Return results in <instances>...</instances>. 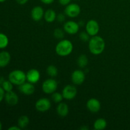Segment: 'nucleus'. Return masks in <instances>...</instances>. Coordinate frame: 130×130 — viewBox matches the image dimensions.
I'll list each match as a JSON object with an SVG mask.
<instances>
[{
  "label": "nucleus",
  "mask_w": 130,
  "mask_h": 130,
  "mask_svg": "<svg viewBox=\"0 0 130 130\" xmlns=\"http://www.w3.org/2000/svg\"><path fill=\"white\" fill-rule=\"evenodd\" d=\"M105 48L104 39L99 36H91L88 41V49L90 53L94 55H99L103 53Z\"/></svg>",
  "instance_id": "obj_1"
},
{
  "label": "nucleus",
  "mask_w": 130,
  "mask_h": 130,
  "mask_svg": "<svg viewBox=\"0 0 130 130\" xmlns=\"http://www.w3.org/2000/svg\"><path fill=\"white\" fill-rule=\"evenodd\" d=\"M73 50V44L71 41L68 39H61L55 46V52L58 56L67 57L69 56Z\"/></svg>",
  "instance_id": "obj_2"
},
{
  "label": "nucleus",
  "mask_w": 130,
  "mask_h": 130,
  "mask_svg": "<svg viewBox=\"0 0 130 130\" xmlns=\"http://www.w3.org/2000/svg\"><path fill=\"white\" fill-rule=\"evenodd\" d=\"M8 80L11 81L13 85L20 86L27 80L26 74L21 70H13L9 73Z\"/></svg>",
  "instance_id": "obj_3"
},
{
  "label": "nucleus",
  "mask_w": 130,
  "mask_h": 130,
  "mask_svg": "<svg viewBox=\"0 0 130 130\" xmlns=\"http://www.w3.org/2000/svg\"><path fill=\"white\" fill-rule=\"evenodd\" d=\"M57 88L58 83L54 79H47L42 84V90L46 94H52L55 92Z\"/></svg>",
  "instance_id": "obj_4"
},
{
  "label": "nucleus",
  "mask_w": 130,
  "mask_h": 130,
  "mask_svg": "<svg viewBox=\"0 0 130 130\" xmlns=\"http://www.w3.org/2000/svg\"><path fill=\"white\" fill-rule=\"evenodd\" d=\"M81 13V7L76 3H69L64 10V13L70 18L77 17Z\"/></svg>",
  "instance_id": "obj_5"
},
{
  "label": "nucleus",
  "mask_w": 130,
  "mask_h": 130,
  "mask_svg": "<svg viewBox=\"0 0 130 130\" xmlns=\"http://www.w3.org/2000/svg\"><path fill=\"white\" fill-rule=\"evenodd\" d=\"M52 107L50 100L47 98H41L37 100L35 104V108L38 112H45L49 110Z\"/></svg>",
  "instance_id": "obj_6"
},
{
  "label": "nucleus",
  "mask_w": 130,
  "mask_h": 130,
  "mask_svg": "<svg viewBox=\"0 0 130 130\" xmlns=\"http://www.w3.org/2000/svg\"><path fill=\"white\" fill-rule=\"evenodd\" d=\"M77 88L74 85H66L62 90V95L63 99L67 100H71L77 95Z\"/></svg>",
  "instance_id": "obj_7"
},
{
  "label": "nucleus",
  "mask_w": 130,
  "mask_h": 130,
  "mask_svg": "<svg viewBox=\"0 0 130 130\" xmlns=\"http://www.w3.org/2000/svg\"><path fill=\"white\" fill-rule=\"evenodd\" d=\"M63 29L67 34L74 35L77 34L79 30V24L73 20H69L63 24Z\"/></svg>",
  "instance_id": "obj_8"
},
{
  "label": "nucleus",
  "mask_w": 130,
  "mask_h": 130,
  "mask_svg": "<svg viewBox=\"0 0 130 130\" xmlns=\"http://www.w3.org/2000/svg\"><path fill=\"white\" fill-rule=\"evenodd\" d=\"M100 30V26L95 20H90L86 24V31L90 36L97 35Z\"/></svg>",
  "instance_id": "obj_9"
},
{
  "label": "nucleus",
  "mask_w": 130,
  "mask_h": 130,
  "mask_svg": "<svg viewBox=\"0 0 130 130\" xmlns=\"http://www.w3.org/2000/svg\"><path fill=\"white\" fill-rule=\"evenodd\" d=\"M85 73L81 70H76L71 74V80L74 85H81L85 81Z\"/></svg>",
  "instance_id": "obj_10"
},
{
  "label": "nucleus",
  "mask_w": 130,
  "mask_h": 130,
  "mask_svg": "<svg viewBox=\"0 0 130 130\" xmlns=\"http://www.w3.org/2000/svg\"><path fill=\"white\" fill-rule=\"evenodd\" d=\"M88 110L92 113H96L100 111L101 109V104L98 99L91 98L89 99L86 103Z\"/></svg>",
  "instance_id": "obj_11"
},
{
  "label": "nucleus",
  "mask_w": 130,
  "mask_h": 130,
  "mask_svg": "<svg viewBox=\"0 0 130 130\" xmlns=\"http://www.w3.org/2000/svg\"><path fill=\"white\" fill-rule=\"evenodd\" d=\"M27 81L32 84H36L39 81L41 78L40 72L36 69H31L26 73Z\"/></svg>",
  "instance_id": "obj_12"
},
{
  "label": "nucleus",
  "mask_w": 130,
  "mask_h": 130,
  "mask_svg": "<svg viewBox=\"0 0 130 130\" xmlns=\"http://www.w3.org/2000/svg\"><path fill=\"white\" fill-rule=\"evenodd\" d=\"M5 102L6 104L10 106H15L19 103V96L14 91H11L5 93Z\"/></svg>",
  "instance_id": "obj_13"
},
{
  "label": "nucleus",
  "mask_w": 130,
  "mask_h": 130,
  "mask_svg": "<svg viewBox=\"0 0 130 130\" xmlns=\"http://www.w3.org/2000/svg\"><path fill=\"white\" fill-rule=\"evenodd\" d=\"M19 91L22 94L25 95H32L34 92H35V86L34 84L31 83H24L22 85L19 86Z\"/></svg>",
  "instance_id": "obj_14"
},
{
  "label": "nucleus",
  "mask_w": 130,
  "mask_h": 130,
  "mask_svg": "<svg viewBox=\"0 0 130 130\" xmlns=\"http://www.w3.org/2000/svg\"><path fill=\"white\" fill-rule=\"evenodd\" d=\"M44 11L40 6H34L31 10V17L34 21L39 22L44 17Z\"/></svg>",
  "instance_id": "obj_15"
},
{
  "label": "nucleus",
  "mask_w": 130,
  "mask_h": 130,
  "mask_svg": "<svg viewBox=\"0 0 130 130\" xmlns=\"http://www.w3.org/2000/svg\"><path fill=\"white\" fill-rule=\"evenodd\" d=\"M11 60V55L10 53L6 51L0 52V67H5L10 63Z\"/></svg>",
  "instance_id": "obj_16"
},
{
  "label": "nucleus",
  "mask_w": 130,
  "mask_h": 130,
  "mask_svg": "<svg viewBox=\"0 0 130 130\" xmlns=\"http://www.w3.org/2000/svg\"><path fill=\"white\" fill-rule=\"evenodd\" d=\"M69 112V109L67 104L63 102L58 103V105L57 107V112L60 117L65 118L68 115Z\"/></svg>",
  "instance_id": "obj_17"
},
{
  "label": "nucleus",
  "mask_w": 130,
  "mask_h": 130,
  "mask_svg": "<svg viewBox=\"0 0 130 130\" xmlns=\"http://www.w3.org/2000/svg\"><path fill=\"white\" fill-rule=\"evenodd\" d=\"M44 19L46 22L48 23H52L57 19V13L52 9L47 10L44 12Z\"/></svg>",
  "instance_id": "obj_18"
},
{
  "label": "nucleus",
  "mask_w": 130,
  "mask_h": 130,
  "mask_svg": "<svg viewBox=\"0 0 130 130\" xmlns=\"http://www.w3.org/2000/svg\"><path fill=\"white\" fill-rule=\"evenodd\" d=\"M107 123L104 118H99L93 123V128L96 130H103L106 128Z\"/></svg>",
  "instance_id": "obj_19"
},
{
  "label": "nucleus",
  "mask_w": 130,
  "mask_h": 130,
  "mask_svg": "<svg viewBox=\"0 0 130 130\" xmlns=\"http://www.w3.org/2000/svg\"><path fill=\"white\" fill-rule=\"evenodd\" d=\"M29 123H30V119H29V117L27 116L23 115L21 116L20 118L18 119V126L20 127L21 129H24L26 128L28 125H29Z\"/></svg>",
  "instance_id": "obj_20"
},
{
  "label": "nucleus",
  "mask_w": 130,
  "mask_h": 130,
  "mask_svg": "<svg viewBox=\"0 0 130 130\" xmlns=\"http://www.w3.org/2000/svg\"><path fill=\"white\" fill-rule=\"evenodd\" d=\"M77 65L80 68H85L88 63V59L85 55L82 54L79 56L77 60Z\"/></svg>",
  "instance_id": "obj_21"
},
{
  "label": "nucleus",
  "mask_w": 130,
  "mask_h": 130,
  "mask_svg": "<svg viewBox=\"0 0 130 130\" xmlns=\"http://www.w3.org/2000/svg\"><path fill=\"white\" fill-rule=\"evenodd\" d=\"M9 39L7 36L3 33H0V49H4L8 45Z\"/></svg>",
  "instance_id": "obj_22"
},
{
  "label": "nucleus",
  "mask_w": 130,
  "mask_h": 130,
  "mask_svg": "<svg viewBox=\"0 0 130 130\" xmlns=\"http://www.w3.org/2000/svg\"><path fill=\"white\" fill-rule=\"evenodd\" d=\"M58 71L57 67L53 65H50L46 69V73L48 74V76L52 77H56L58 75Z\"/></svg>",
  "instance_id": "obj_23"
},
{
  "label": "nucleus",
  "mask_w": 130,
  "mask_h": 130,
  "mask_svg": "<svg viewBox=\"0 0 130 130\" xmlns=\"http://www.w3.org/2000/svg\"><path fill=\"white\" fill-rule=\"evenodd\" d=\"M1 86H2V88L5 90V92H8V91H12L13 88V85L9 80H5Z\"/></svg>",
  "instance_id": "obj_24"
},
{
  "label": "nucleus",
  "mask_w": 130,
  "mask_h": 130,
  "mask_svg": "<svg viewBox=\"0 0 130 130\" xmlns=\"http://www.w3.org/2000/svg\"><path fill=\"white\" fill-rule=\"evenodd\" d=\"M52 99L55 103H60L63 100V97L62 93L55 91V92L52 93Z\"/></svg>",
  "instance_id": "obj_25"
},
{
  "label": "nucleus",
  "mask_w": 130,
  "mask_h": 130,
  "mask_svg": "<svg viewBox=\"0 0 130 130\" xmlns=\"http://www.w3.org/2000/svg\"><path fill=\"white\" fill-rule=\"evenodd\" d=\"M64 30H62L60 28H57V29H55L54 32H53V36L57 39L61 40L64 38Z\"/></svg>",
  "instance_id": "obj_26"
},
{
  "label": "nucleus",
  "mask_w": 130,
  "mask_h": 130,
  "mask_svg": "<svg viewBox=\"0 0 130 130\" xmlns=\"http://www.w3.org/2000/svg\"><path fill=\"white\" fill-rule=\"evenodd\" d=\"M79 38L81 41L84 42L86 41H89L90 39V36L87 33V32H81V33L79 34Z\"/></svg>",
  "instance_id": "obj_27"
},
{
  "label": "nucleus",
  "mask_w": 130,
  "mask_h": 130,
  "mask_svg": "<svg viewBox=\"0 0 130 130\" xmlns=\"http://www.w3.org/2000/svg\"><path fill=\"white\" fill-rule=\"evenodd\" d=\"M57 20L59 22H63L66 20V14L65 13H59L57 15Z\"/></svg>",
  "instance_id": "obj_28"
},
{
  "label": "nucleus",
  "mask_w": 130,
  "mask_h": 130,
  "mask_svg": "<svg viewBox=\"0 0 130 130\" xmlns=\"http://www.w3.org/2000/svg\"><path fill=\"white\" fill-rule=\"evenodd\" d=\"M5 91L2 88V86H0V103L3 100L4 98H5Z\"/></svg>",
  "instance_id": "obj_29"
},
{
  "label": "nucleus",
  "mask_w": 130,
  "mask_h": 130,
  "mask_svg": "<svg viewBox=\"0 0 130 130\" xmlns=\"http://www.w3.org/2000/svg\"><path fill=\"white\" fill-rule=\"evenodd\" d=\"M72 0H58V3L62 6H67L69 4L71 3Z\"/></svg>",
  "instance_id": "obj_30"
},
{
  "label": "nucleus",
  "mask_w": 130,
  "mask_h": 130,
  "mask_svg": "<svg viewBox=\"0 0 130 130\" xmlns=\"http://www.w3.org/2000/svg\"><path fill=\"white\" fill-rule=\"evenodd\" d=\"M40 1L45 5H50L54 2L55 0H40Z\"/></svg>",
  "instance_id": "obj_31"
},
{
  "label": "nucleus",
  "mask_w": 130,
  "mask_h": 130,
  "mask_svg": "<svg viewBox=\"0 0 130 130\" xmlns=\"http://www.w3.org/2000/svg\"><path fill=\"white\" fill-rule=\"evenodd\" d=\"M15 1H16L17 3H19V5H25V4H26L28 2V1H29V0H15Z\"/></svg>",
  "instance_id": "obj_32"
},
{
  "label": "nucleus",
  "mask_w": 130,
  "mask_h": 130,
  "mask_svg": "<svg viewBox=\"0 0 130 130\" xmlns=\"http://www.w3.org/2000/svg\"><path fill=\"white\" fill-rule=\"evenodd\" d=\"M8 129V130H20L21 129V128L17 125V126H12L10 127Z\"/></svg>",
  "instance_id": "obj_33"
},
{
  "label": "nucleus",
  "mask_w": 130,
  "mask_h": 130,
  "mask_svg": "<svg viewBox=\"0 0 130 130\" xmlns=\"http://www.w3.org/2000/svg\"><path fill=\"white\" fill-rule=\"evenodd\" d=\"M5 79H4L3 77H0V85H2L3 83L4 82V81H5Z\"/></svg>",
  "instance_id": "obj_34"
},
{
  "label": "nucleus",
  "mask_w": 130,
  "mask_h": 130,
  "mask_svg": "<svg viewBox=\"0 0 130 130\" xmlns=\"http://www.w3.org/2000/svg\"><path fill=\"white\" fill-rule=\"evenodd\" d=\"M80 129H83V130H88L89 129V128H88V127L85 126H83L81 127V128H80Z\"/></svg>",
  "instance_id": "obj_35"
},
{
  "label": "nucleus",
  "mask_w": 130,
  "mask_h": 130,
  "mask_svg": "<svg viewBox=\"0 0 130 130\" xmlns=\"http://www.w3.org/2000/svg\"><path fill=\"white\" fill-rule=\"evenodd\" d=\"M2 129V123H1V122L0 121V130Z\"/></svg>",
  "instance_id": "obj_36"
},
{
  "label": "nucleus",
  "mask_w": 130,
  "mask_h": 130,
  "mask_svg": "<svg viewBox=\"0 0 130 130\" xmlns=\"http://www.w3.org/2000/svg\"><path fill=\"white\" fill-rule=\"evenodd\" d=\"M6 1V0H0V3H4V2H5Z\"/></svg>",
  "instance_id": "obj_37"
}]
</instances>
